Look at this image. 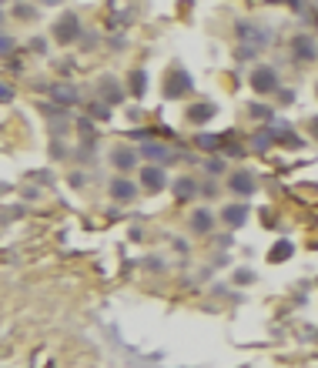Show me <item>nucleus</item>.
I'll use <instances>...</instances> for the list:
<instances>
[{
  "label": "nucleus",
  "instance_id": "f257e3e1",
  "mask_svg": "<svg viewBox=\"0 0 318 368\" xmlns=\"http://www.w3.org/2000/svg\"><path fill=\"white\" fill-rule=\"evenodd\" d=\"M251 84H254V90H258V94H268V90L278 87V80H275V71H271V67H254Z\"/></svg>",
  "mask_w": 318,
  "mask_h": 368
},
{
  "label": "nucleus",
  "instance_id": "f03ea898",
  "mask_svg": "<svg viewBox=\"0 0 318 368\" xmlns=\"http://www.w3.org/2000/svg\"><path fill=\"white\" fill-rule=\"evenodd\" d=\"M57 37H61L64 44H71V40L77 37V17H74V14L61 17V27H57Z\"/></svg>",
  "mask_w": 318,
  "mask_h": 368
},
{
  "label": "nucleus",
  "instance_id": "7ed1b4c3",
  "mask_svg": "<svg viewBox=\"0 0 318 368\" xmlns=\"http://www.w3.org/2000/svg\"><path fill=\"white\" fill-rule=\"evenodd\" d=\"M141 181H144L148 191H161V188H164V171H161V168H144Z\"/></svg>",
  "mask_w": 318,
  "mask_h": 368
},
{
  "label": "nucleus",
  "instance_id": "20e7f679",
  "mask_svg": "<svg viewBox=\"0 0 318 368\" xmlns=\"http://www.w3.org/2000/svg\"><path fill=\"white\" fill-rule=\"evenodd\" d=\"M254 177L248 174V171H238V174H231V191H238V194H251V188H254Z\"/></svg>",
  "mask_w": 318,
  "mask_h": 368
},
{
  "label": "nucleus",
  "instance_id": "39448f33",
  "mask_svg": "<svg viewBox=\"0 0 318 368\" xmlns=\"http://www.w3.org/2000/svg\"><path fill=\"white\" fill-rule=\"evenodd\" d=\"M111 194H114L118 201H131V198H134V184H131V181H114Z\"/></svg>",
  "mask_w": 318,
  "mask_h": 368
},
{
  "label": "nucleus",
  "instance_id": "423d86ee",
  "mask_svg": "<svg viewBox=\"0 0 318 368\" xmlns=\"http://www.w3.org/2000/svg\"><path fill=\"white\" fill-rule=\"evenodd\" d=\"M245 218H248L245 204H231V208H224V221H228V224H241Z\"/></svg>",
  "mask_w": 318,
  "mask_h": 368
},
{
  "label": "nucleus",
  "instance_id": "0eeeda50",
  "mask_svg": "<svg viewBox=\"0 0 318 368\" xmlns=\"http://www.w3.org/2000/svg\"><path fill=\"white\" fill-rule=\"evenodd\" d=\"M114 164H118V168H134V151H127V147H118V151H114Z\"/></svg>",
  "mask_w": 318,
  "mask_h": 368
},
{
  "label": "nucleus",
  "instance_id": "6e6552de",
  "mask_svg": "<svg viewBox=\"0 0 318 368\" xmlns=\"http://www.w3.org/2000/svg\"><path fill=\"white\" fill-rule=\"evenodd\" d=\"M141 154H148V158H154V161H171V158H167L171 151H167L164 144H144V147H141Z\"/></svg>",
  "mask_w": 318,
  "mask_h": 368
},
{
  "label": "nucleus",
  "instance_id": "1a4fd4ad",
  "mask_svg": "<svg viewBox=\"0 0 318 368\" xmlns=\"http://www.w3.org/2000/svg\"><path fill=\"white\" fill-rule=\"evenodd\" d=\"M295 50H298L302 57H315V44H311L308 37H298V40H295Z\"/></svg>",
  "mask_w": 318,
  "mask_h": 368
},
{
  "label": "nucleus",
  "instance_id": "9d476101",
  "mask_svg": "<svg viewBox=\"0 0 318 368\" xmlns=\"http://www.w3.org/2000/svg\"><path fill=\"white\" fill-rule=\"evenodd\" d=\"M175 191L181 194V198H191V194H194V181H188V177H181V181L175 184Z\"/></svg>",
  "mask_w": 318,
  "mask_h": 368
},
{
  "label": "nucleus",
  "instance_id": "9b49d317",
  "mask_svg": "<svg viewBox=\"0 0 318 368\" xmlns=\"http://www.w3.org/2000/svg\"><path fill=\"white\" fill-rule=\"evenodd\" d=\"M194 228H198V231H208V228H211V214H198L194 218Z\"/></svg>",
  "mask_w": 318,
  "mask_h": 368
},
{
  "label": "nucleus",
  "instance_id": "f8f14e48",
  "mask_svg": "<svg viewBox=\"0 0 318 368\" xmlns=\"http://www.w3.org/2000/svg\"><path fill=\"white\" fill-rule=\"evenodd\" d=\"M198 144H201V147H218V137H211V134H201V137H198Z\"/></svg>",
  "mask_w": 318,
  "mask_h": 368
},
{
  "label": "nucleus",
  "instance_id": "ddd939ff",
  "mask_svg": "<svg viewBox=\"0 0 318 368\" xmlns=\"http://www.w3.org/2000/svg\"><path fill=\"white\" fill-rule=\"evenodd\" d=\"M57 97H61V101H71V104L77 101V94H74V90H67V87H61V90H57Z\"/></svg>",
  "mask_w": 318,
  "mask_h": 368
},
{
  "label": "nucleus",
  "instance_id": "4468645a",
  "mask_svg": "<svg viewBox=\"0 0 318 368\" xmlns=\"http://www.w3.org/2000/svg\"><path fill=\"white\" fill-rule=\"evenodd\" d=\"M131 87H134V94H141V90H144V74H134V80H131Z\"/></svg>",
  "mask_w": 318,
  "mask_h": 368
},
{
  "label": "nucleus",
  "instance_id": "2eb2a0df",
  "mask_svg": "<svg viewBox=\"0 0 318 368\" xmlns=\"http://www.w3.org/2000/svg\"><path fill=\"white\" fill-rule=\"evenodd\" d=\"M281 255H292V244H278V248H275V251H271V258H281Z\"/></svg>",
  "mask_w": 318,
  "mask_h": 368
},
{
  "label": "nucleus",
  "instance_id": "dca6fc26",
  "mask_svg": "<svg viewBox=\"0 0 318 368\" xmlns=\"http://www.w3.org/2000/svg\"><path fill=\"white\" fill-rule=\"evenodd\" d=\"M311 128H318V117H315V120H311Z\"/></svg>",
  "mask_w": 318,
  "mask_h": 368
}]
</instances>
